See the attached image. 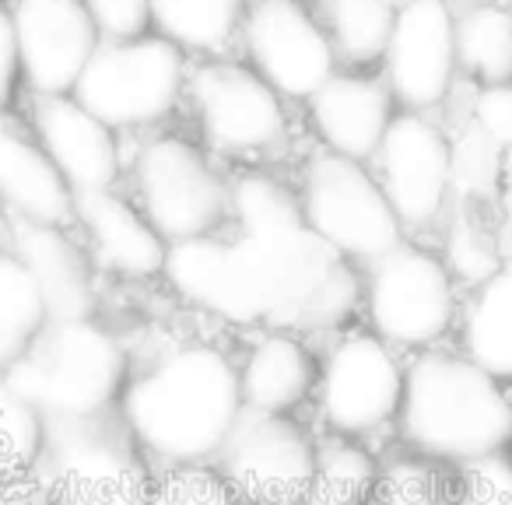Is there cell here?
I'll return each instance as SVG.
<instances>
[{
	"mask_svg": "<svg viewBox=\"0 0 512 505\" xmlns=\"http://www.w3.org/2000/svg\"><path fill=\"white\" fill-rule=\"evenodd\" d=\"M376 505H446V491L432 467L400 460L376 481Z\"/></svg>",
	"mask_w": 512,
	"mask_h": 505,
	"instance_id": "cell-31",
	"label": "cell"
},
{
	"mask_svg": "<svg viewBox=\"0 0 512 505\" xmlns=\"http://www.w3.org/2000/svg\"><path fill=\"white\" fill-rule=\"evenodd\" d=\"M186 57L162 36L106 43L92 53L71 99L109 130L151 127L179 106L186 92Z\"/></svg>",
	"mask_w": 512,
	"mask_h": 505,
	"instance_id": "cell-5",
	"label": "cell"
},
{
	"mask_svg": "<svg viewBox=\"0 0 512 505\" xmlns=\"http://www.w3.org/2000/svg\"><path fill=\"white\" fill-rule=\"evenodd\" d=\"M379 60L386 92L407 113L442 106L456 85L453 0H404Z\"/></svg>",
	"mask_w": 512,
	"mask_h": 505,
	"instance_id": "cell-13",
	"label": "cell"
},
{
	"mask_svg": "<svg viewBox=\"0 0 512 505\" xmlns=\"http://www.w3.org/2000/svg\"><path fill=\"white\" fill-rule=\"evenodd\" d=\"M505 11H509V18H512V0H505Z\"/></svg>",
	"mask_w": 512,
	"mask_h": 505,
	"instance_id": "cell-39",
	"label": "cell"
},
{
	"mask_svg": "<svg viewBox=\"0 0 512 505\" xmlns=\"http://www.w3.org/2000/svg\"><path fill=\"white\" fill-rule=\"evenodd\" d=\"M239 32L249 67L281 99L309 102L337 74L327 29L302 0H253Z\"/></svg>",
	"mask_w": 512,
	"mask_h": 505,
	"instance_id": "cell-12",
	"label": "cell"
},
{
	"mask_svg": "<svg viewBox=\"0 0 512 505\" xmlns=\"http://www.w3.org/2000/svg\"><path fill=\"white\" fill-rule=\"evenodd\" d=\"M460 505H512V456L495 453L467 463Z\"/></svg>",
	"mask_w": 512,
	"mask_h": 505,
	"instance_id": "cell-32",
	"label": "cell"
},
{
	"mask_svg": "<svg viewBox=\"0 0 512 505\" xmlns=\"http://www.w3.org/2000/svg\"><path fill=\"white\" fill-rule=\"evenodd\" d=\"M505 179L512 183V155H505ZM502 253L512 257V197H509V214H505V242H502Z\"/></svg>",
	"mask_w": 512,
	"mask_h": 505,
	"instance_id": "cell-36",
	"label": "cell"
},
{
	"mask_svg": "<svg viewBox=\"0 0 512 505\" xmlns=\"http://www.w3.org/2000/svg\"><path fill=\"white\" fill-rule=\"evenodd\" d=\"M148 505H246L242 495L218 474L200 463L172 467L165 477L151 484Z\"/></svg>",
	"mask_w": 512,
	"mask_h": 505,
	"instance_id": "cell-30",
	"label": "cell"
},
{
	"mask_svg": "<svg viewBox=\"0 0 512 505\" xmlns=\"http://www.w3.org/2000/svg\"><path fill=\"white\" fill-rule=\"evenodd\" d=\"M376 481L379 467L369 449L348 439L327 442L323 449H316L306 505H365V498L376 491Z\"/></svg>",
	"mask_w": 512,
	"mask_h": 505,
	"instance_id": "cell-28",
	"label": "cell"
},
{
	"mask_svg": "<svg viewBox=\"0 0 512 505\" xmlns=\"http://www.w3.org/2000/svg\"><path fill=\"white\" fill-rule=\"evenodd\" d=\"M53 505H148V456L120 407L88 418H50L36 470Z\"/></svg>",
	"mask_w": 512,
	"mask_h": 505,
	"instance_id": "cell-4",
	"label": "cell"
},
{
	"mask_svg": "<svg viewBox=\"0 0 512 505\" xmlns=\"http://www.w3.org/2000/svg\"><path fill=\"white\" fill-rule=\"evenodd\" d=\"M456 67L484 85H512V18L502 4L456 15Z\"/></svg>",
	"mask_w": 512,
	"mask_h": 505,
	"instance_id": "cell-25",
	"label": "cell"
},
{
	"mask_svg": "<svg viewBox=\"0 0 512 505\" xmlns=\"http://www.w3.org/2000/svg\"><path fill=\"white\" fill-rule=\"evenodd\" d=\"M162 274L186 302L207 309L211 316L242 327L267 323V302L232 239L200 235V239L169 242Z\"/></svg>",
	"mask_w": 512,
	"mask_h": 505,
	"instance_id": "cell-16",
	"label": "cell"
},
{
	"mask_svg": "<svg viewBox=\"0 0 512 505\" xmlns=\"http://www.w3.org/2000/svg\"><path fill=\"white\" fill-rule=\"evenodd\" d=\"M4 376L46 421L88 418L120 404L130 358L95 320H50Z\"/></svg>",
	"mask_w": 512,
	"mask_h": 505,
	"instance_id": "cell-3",
	"label": "cell"
},
{
	"mask_svg": "<svg viewBox=\"0 0 512 505\" xmlns=\"http://www.w3.org/2000/svg\"><path fill=\"white\" fill-rule=\"evenodd\" d=\"M0 211L18 221L60 225L74 218V193L39 141L0 120Z\"/></svg>",
	"mask_w": 512,
	"mask_h": 505,
	"instance_id": "cell-21",
	"label": "cell"
},
{
	"mask_svg": "<svg viewBox=\"0 0 512 505\" xmlns=\"http://www.w3.org/2000/svg\"><path fill=\"white\" fill-rule=\"evenodd\" d=\"M397 0H323V29L337 60L351 67L376 64L386 50Z\"/></svg>",
	"mask_w": 512,
	"mask_h": 505,
	"instance_id": "cell-27",
	"label": "cell"
},
{
	"mask_svg": "<svg viewBox=\"0 0 512 505\" xmlns=\"http://www.w3.org/2000/svg\"><path fill=\"white\" fill-rule=\"evenodd\" d=\"M18 64L39 99L71 95L102 36L81 0H15Z\"/></svg>",
	"mask_w": 512,
	"mask_h": 505,
	"instance_id": "cell-15",
	"label": "cell"
},
{
	"mask_svg": "<svg viewBox=\"0 0 512 505\" xmlns=\"http://www.w3.org/2000/svg\"><path fill=\"white\" fill-rule=\"evenodd\" d=\"M134 190L141 214L165 242L214 235L228 218L232 186L200 144L165 134L137 151Z\"/></svg>",
	"mask_w": 512,
	"mask_h": 505,
	"instance_id": "cell-7",
	"label": "cell"
},
{
	"mask_svg": "<svg viewBox=\"0 0 512 505\" xmlns=\"http://www.w3.org/2000/svg\"><path fill=\"white\" fill-rule=\"evenodd\" d=\"M214 460L246 505H299L313 481L316 446L288 414L242 407Z\"/></svg>",
	"mask_w": 512,
	"mask_h": 505,
	"instance_id": "cell-10",
	"label": "cell"
},
{
	"mask_svg": "<svg viewBox=\"0 0 512 505\" xmlns=\"http://www.w3.org/2000/svg\"><path fill=\"white\" fill-rule=\"evenodd\" d=\"M74 218L88 235V260L102 271L127 281H148L162 274L169 242L151 228V221L130 200L113 190L78 193Z\"/></svg>",
	"mask_w": 512,
	"mask_h": 505,
	"instance_id": "cell-18",
	"label": "cell"
},
{
	"mask_svg": "<svg viewBox=\"0 0 512 505\" xmlns=\"http://www.w3.org/2000/svg\"><path fill=\"white\" fill-rule=\"evenodd\" d=\"M470 8H484V4H498V0H467Z\"/></svg>",
	"mask_w": 512,
	"mask_h": 505,
	"instance_id": "cell-38",
	"label": "cell"
},
{
	"mask_svg": "<svg viewBox=\"0 0 512 505\" xmlns=\"http://www.w3.org/2000/svg\"><path fill=\"white\" fill-rule=\"evenodd\" d=\"M106 43L148 36V0H81Z\"/></svg>",
	"mask_w": 512,
	"mask_h": 505,
	"instance_id": "cell-33",
	"label": "cell"
},
{
	"mask_svg": "<svg viewBox=\"0 0 512 505\" xmlns=\"http://www.w3.org/2000/svg\"><path fill=\"white\" fill-rule=\"evenodd\" d=\"M477 137L502 155H512V85H484L474 99Z\"/></svg>",
	"mask_w": 512,
	"mask_h": 505,
	"instance_id": "cell-34",
	"label": "cell"
},
{
	"mask_svg": "<svg viewBox=\"0 0 512 505\" xmlns=\"http://www.w3.org/2000/svg\"><path fill=\"white\" fill-rule=\"evenodd\" d=\"M313 120L327 151L351 162L376 155L386 127L393 120V99L383 81L365 74H334L320 92L309 99Z\"/></svg>",
	"mask_w": 512,
	"mask_h": 505,
	"instance_id": "cell-20",
	"label": "cell"
},
{
	"mask_svg": "<svg viewBox=\"0 0 512 505\" xmlns=\"http://www.w3.org/2000/svg\"><path fill=\"white\" fill-rule=\"evenodd\" d=\"M116 407L148 460L193 467L214 460L239 421V369L214 344H176L130 379Z\"/></svg>",
	"mask_w": 512,
	"mask_h": 505,
	"instance_id": "cell-1",
	"label": "cell"
},
{
	"mask_svg": "<svg viewBox=\"0 0 512 505\" xmlns=\"http://www.w3.org/2000/svg\"><path fill=\"white\" fill-rule=\"evenodd\" d=\"M299 211L309 232L344 260L372 267L404 242V225L379 190L376 176L362 162H351L327 148L309 158Z\"/></svg>",
	"mask_w": 512,
	"mask_h": 505,
	"instance_id": "cell-6",
	"label": "cell"
},
{
	"mask_svg": "<svg viewBox=\"0 0 512 505\" xmlns=\"http://www.w3.org/2000/svg\"><path fill=\"white\" fill-rule=\"evenodd\" d=\"M376 183L411 232H425L446 211L456 151L446 130L425 113H397L376 148Z\"/></svg>",
	"mask_w": 512,
	"mask_h": 505,
	"instance_id": "cell-11",
	"label": "cell"
},
{
	"mask_svg": "<svg viewBox=\"0 0 512 505\" xmlns=\"http://www.w3.org/2000/svg\"><path fill=\"white\" fill-rule=\"evenodd\" d=\"M50 313L32 274L11 249L0 246V372H8L46 330Z\"/></svg>",
	"mask_w": 512,
	"mask_h": 505,
	"instance_id": "cell-26",
	"label": "cell"
},
{
	"mask_svg": "<svg viewBox=\"0 0 512 505\" xmlns=\"http://www.w3.org/2000/svg\"><path fill=\"white\" fill-rule=\"evenodd\" d=\"M36 137L74 197L113 190L120 179L116 134L71 95L36 102Z\"/></svg>",
	"mask_w": 512,
	"mask_h": 505,
	"instance_id": "cell-17",
	"label": "cell"
},
{
	"mask_svg": "<svg viewBox=\"0 0 512 505\" xmlns=\"http://www.w3.org/2000/svg\"><path fill=\"white\" fill-rule=\"evenodd\" d=\"M404 365L376 334H348L320 372V411L337 435H369L400 414Z\"/></svg>",
	"mask_w": 512,
	"mask_h": 505,
	"instance_id": "cell-14",
	"label": "cell"
},
{
	"mask_svg": "<svg viewBox=\"0 0 512 505\" xmlns=\"http://www.w3.org/2000/svg\"><path fill=\"white\" fill-rule=\"evenodd\" d=\"M463 348L491 379H512V267H498L477 285L463 313Z\"/></svg>",
	"mask_w": 512,
	"mask_h": 505,
	"instance_id": "cell-23",
	"label": "cell"
},
{
	"mask_svg": "<svg viewBox=\"0 0 512 505\" xmlns=\"http://www.w3.org/2000/svg\"><path fill=\"white\" fill-rule=\"evenodd\" d=\"M400 435L432 460L474 463L512 442V400L470 358L425 351L404 372Z\"/></svg>",
	"mask_w": 512,
	"mask_h": 505,
	"instance_id": "cell-2",
	"label": "cell"
},
{
	"mask_svg": "<svg viewBox=\"0 0 512 505\" xmlns=\"http://www.w3.org/2000/svg\"><path fill=\"white\" fill-rule=\"evenodd\" d=\"M4 235H8V218H4V211H0V242H4Z\"/></svg>",
	"mask_w": 512,
	"mask_h": 505,
	"instance_id": "cell-37",
	"label": "cell"
},
{
	"mask_svg": "<svg viewBox=\"0 0 512 505\" xmlns=\"http://www.w3.org/2000/svg\"><path fill=\"white\" fill-rule=\"evenodd\" d=\"M46 442V418L0 372V477L36 470Z\"/></svg>",
	"mask_w": 512,
	"mask_h": 505,
	"instance_id": "cell-29",
	"label": "cell"
},
{
	"mask_svg": "<svg viewBox=\"0 0 512 505\" xmlns=\"http://www.w3.org/2000/svg\"><path fill=\"white\" fill-rule=\"evenodd\" d=\"M11 253L32 274L50 320H92L95 281L88 253L60 225L18 221L8 225Z\"/></svg>",
	"mask_w": 512,
	"mask_h": 505,
	"instance_id": "cell-19",
	"label": "cell"
},
{
	"mask_svg": "<svg viewBox=\"0 0 512 505\" xmlns=\"http://www.w3.org/2000/svg\"><path fill=\"white\" fill-rule=\"evenodd\" d=\"M246 0H148L158 36L179 50L221 53L242 29Z\"/></svg>",
	"mask_w": 512,
	"mask_h": 505,
	"instance_id": "cell-24",
	"label": "cell"
},
{
	"mask_svg": "<svg viewBox=\"0 0 512 505\" xmlns=\"http://www.w3.org/2000/svg\"><path fill=\"white\" fill-rule=\"evenodd\" d=\"M18 78H22V64H18L15 25H11V11L0 8V113L15 99Z\"/></svg>",
	"mask_w": 512,
	"mask_h": 505,
	"instance_id": "cell-35",
	"label": "cell"
},
{
	"mask_svg": "<svg viewBox=\"0 0 512 505\" xmlns=\"http://www.w3.org/2000/svg\"><path fill=\"white\" fill-rule=\"evenodd\" d=\"M365 309L379 341L390 348H432L456 320V285L435 253L400 242L369 267Z\"/></svg>",
	"mask_w": 512,
	"mask_h": 505,
	"instance_id": "cell-8",
	"label": "cell"
},
{
	"mask_svg": "<svg viewBox=\"0 0 512 505\" xmlns=\"http://www.w3.org/2000/svg\"><path fill=\"white\" fill-rule=\"evenodd\" d=\"M316 390V358L292 334H267L249 348L239 369L246 411L292 414Z\"/></svg>",
	"mask_w": 512,
	"mask_h": 505,
	"instance_id": "cell-22",
	"label": "cell"
},
{
	"mask_svg": "<svg viewBox=\"0 0 512 505\" xmlns=\"http://www.w3.org/2000/svg\"><path fill=\"white\" fill-rule=\"evenodd\" d=\"M186 95L200 137L218 155H264L278 148L288 134L285 102L253 67L232 60H204L186 71Z\"/></svg>",
	"mask_w": 512,
	"mask_h": 505,
	"instance_id": "cell-9",
	"label": "cell"
}]
</instances>
